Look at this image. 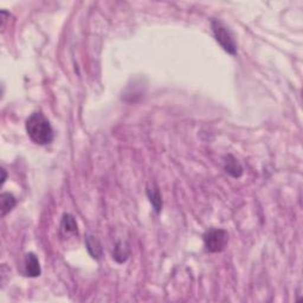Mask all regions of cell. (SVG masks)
<instances>
[{
    "instance_id": "7",
    "label": "cell",
    "mask_w": 303,
    "mask_h": 303,
    "mask_svg": "<svg viewBox=\"0 0 303 303\" xmlns=\"http://www.w3.org/2000/svg\"><path fill=\"white\" fill-rule=\"evenodd\" d=\"M147 196L150 198V202L153 205L154 210L156 213H160L162 210V199L161 194L159 192V188L155 185H152V186L147 187Z\"/></svg>"
},
{
    "instance_id": "4",
    "label": "cell",
    "mask_w": 303,
    "mask_h": 303,
    "mask_svg": "<svg viewBox=\"0 0 303 303\" xmlns=\"http://www.w3.org/2000/svg\"><path fill=\"white\" fill-rule=\"evenodd\" d=\"M85 246L86 250H88L89 255H90L94 259H96V261H100L102 256H103V249H102V244L100 240H98L95 236L86 234Z\"/></svg>"
},
{
    "instance_id": "8",
    "label": "cell",
    "mask_w": 303,
    "mask_h": 303,
    "mask_svg": "<svg viewBox=\"0 0 303 303\" xmlns=\"http://www.w3.org/2000/svg\"><path fill=\"white\" fill-rule=\"evenodd\" d=\"M0 198H1V216L4 217L15 206L17 200L11 193H2Z\"/></svg>"
},
{
    "instance_id": "1",
    "label": "cell",
    "mask_w": 303,
    "mask_h": 303,
    "mask_svg": "<svg viewBox=\"0 0 303 303\" xmlns=\"http://www.w3.org/2000/svg\"><path fill=\"white\" fill-rule=\"evenodd\" d=\"M26 132L31 140L41 146L51 144L54 140V129L42 113H33L27 119Z\"/></svg>"
},
{
    "instance_id": "9",
    "label": "cell",
    "mask_w": 303,
    "mask_h": 303,
    "mask_svg": "<svg viewBox=\"0 0 303 303\" xmlns=\"http://www.w3.org/2000/svg\"><path fill=\"white\" fill-rule=\"evenodd\" d=\"M61 227L66 233H77V222L74 216L64 215Z\"/></svg>"
},
{
    "instance_id": "10",
    "label": "cell",
    "mask_w": 303,
    "mask_h": 303,
    "mask_svg": "<svg viewBox=\"0 0 303 303\" xmlns=\"http://www.w3.org/2000/svg\"><path fill=\"white\" fill-rule=\"evenodd\" d=\"M129 256V248L128 246L123 245L122 242L117 243L115 246V251H114V258L116 259V262L123 263L127 261Z\"/></svg>"
},
{
    "instance_id": "6",
    "label": "cell",
    "mask_w": 303,
    "mask_h": 303,
    "mask_svg": "<svg viewBox=\"0 0 303 303\" xmlns=\"http://www.w3.org/2000/svg\"><path fill=\"white\" fill-rule=\"evenodd\" d=\"M225 172L228 173L231 177L239 178L243 174V167L238 162V160L232 155H227L225 157V165H224Z\"/></svg>"
},
{
    "instance_id": "2",
    "label": "cell",
    "mask_w": 303,
    "mask_h": 303,
    "mask_svg": "<svg viewBox=\"0 0 303 303\" xmlns=\"http://www.w3.org/2000/svg\"><path fill=\"white\" fill-rule=\"evenodd\" d=\"M211 27L215 35L216 41H217L223 49L230 55H234L237 52V44L234 42L233 35L231 31L227 29L221 20L213 19L211 21Z\"/></svg>"
},
{
    "instance_id": "3",
    "label": "cell",
    "mask_w": 303,
    "mask_h": 303,
    "mask_svg": "<svg viewBox=\"0 0 303 303\" xmlns=\"http://www.w3.org/2000/svg\"><path fill=\"white\" fill-rule=\"evenodd\" d=\"M204 245L207 251L221 252L225 249L228 242V234L222 228H210L203 236Z\"/></svg>"
},
{
    "instance_id": "5",
    "label": "cell",
    "mask_w": 303,
    "mask_h": 303,
    "mask_svg": "<svg viewBox=\"0 0 303 303\" xmlns=\"http://www.w3.org/2000/svg\"><path fill=\"white\" fill-rule=\"evenodd\" d=\"M25 270L27 276L30 277H38L42 274L41 264H39L38 258L35 253H27L25 257Z\"/></svg>"
}]
</instances>
